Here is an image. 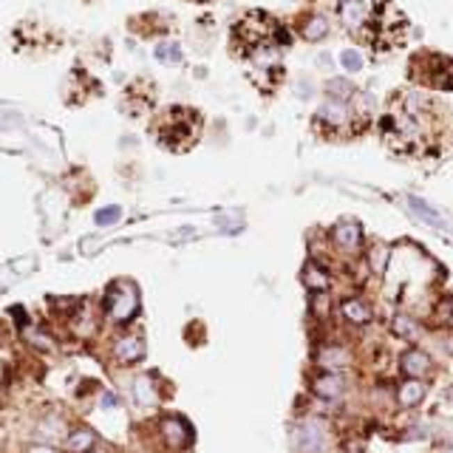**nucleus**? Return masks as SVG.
Listing matches in <instances>:
<instances>
[{
    "mask_svg": "<svg viewBox=\"0 0 453 453\" xmlns=\"http://www.w3.org/2000/svg\"><path fill=\"white\" fill-rule=\"evenodd\" d=\"M383 142L408 159L447 153L450 148V111L425 91H394L380 119Z\"/></svg>",
    "mask_w": 453,
    "mask_h": 453,
    "instance_id": "nucleus-1",
    "label": "nucleus"
},
{
    "mask_svg": "<svg viewBox=\"0 0 453 453\" xmlns=\"http://www.w3.org/2000/svg\"><path fill=\"white\" fill-rule=\"evenodd\" d=\"M337 15L346 31L357 37L360 43L372 46L374 54L394 51L408 37V23L402 12L394 6V0H372V3H365V0H343Z\"/></svg>",
    "mask_w": 453,
    "mask_h": 453,
    "instance_id": "nucleus-2",
    "label": "nucleus"
},
{
    "mask_svg": "<svg viewBox=\"0 0 453 453\" xmlns=\"http://www.w3.org/2000/svg\"><path fill=\"white\" fill-rule=\"evenodd\" d=\"M368 119H372V108L363 94L354 91L349 97H328L315 113V131L323 139L349 142L368 128Z\"/></svg>",
    "mask_w": 453,
    "mask_h": 453,
    "instance_id": "nucleus-3",
    "label": "nucleus"
},
{
    "mask_svg": "<svg viewBox=\"0 0 453 453\" xmlns=\"http://www.w3.org/2000/svg\"><path fill=\"white\" fill-rule=\"evenodd\" d=\"M198 131H201V119H198V113H193L187 108H170L156 125L159 142L168 148H176V150L190 148L198 139Z\"/></svg>",
    "mask_w": 453,
    "mask_h": 453,
    "instance_id": "nucleus-4",
    "label": "nucleus"
},
{
    "mask_svg": "<svg viewBox=\"0 0 453 453\" xmlns=\"http://www.w3.org/2000/svg\"><path fill=\"white\" fill-rule=\"evenodd\" d=\"M411 77L431 88H453V63L436 51H422L411 57Z\"/></svg>",
    "mask_w": 453,
    "mask_h": 453,
    "instance_id": "nucleus-5",
    "label": "nucleus"
},
{
    "mask_svg": "<svg viewBox=\"0 0 453 453\" xmlns=\"http://www.w3.org/2000/svg\"><path fill=\"white\" fill-rule=\"evenodd\" d=\"M102 306H105V315L113 323H128L131 317H136V312H139V289H136V283H131V280L111 283V289H108Z\"/></svg>",
    "mask_w": 453,
    "mask_h": 453,
    "instance_id": "nucleus-6",
    "label": "nucleus"
},
{
    "mask_svg": "<svg viewBox=\"0 0 453 453\" xmlns=\"http://www.w3.org/2000/svg\"><path fill=\"white\" fill-rule=\"evenodd\" d=\"M295 447L301 453H320L328 447V428L323 420H303L295 431Z\"/></svg>",
    "mask_w": 453,
    "mask_h": 453,
    "instance_id": "nucleus-7",
    "label": "nucleus"
},
{
    "mask_svg": "<svg viewBox=\"0 0 453 453\" xmlns=\"http://www.w3.org/2000/svg\"><path fill=\"white\" fill-rule=\"evenodd\" d=\"M159 434H161V442L168 445V447H173V450H182V447H187L190 445V425L182 420V417H164L161 422H159Z\"/></svg>",
    "mask_w": 453,
    "mask_h": 453,
    "instance_id": "nucleus-8",
    "label": "nucleus"
},
{
    "mask_svg": "<svg viewBox=\"0 0 453 453\" xmlns=\"http://www.w3.org/2000/svg\"><path fill=\"white\" fill-rule=\"evenodd\" d=\"M145 357V340L139 335H125L113 343V360L119 365H131Z\"/></svg>",
    "mask_w": 453,
    "mask_h": 453,
    "instance_id": "nucleus-9",
    "label": "nucleus"
},
{
    "mask_svg": "<svg viewBox=\"0 0 453 453\" xmlns=\"http://www.w3.org/2000/svg\"><path fill=\"white\" fill-rule=\"evenodd\" d=\"M312 391H315L320 399H340L343 391H346V380H343L337 372H326V374L315 377Z\"/></svg>",
    "mask_w": 453,
    "mask_h": 453,
    "instance_id": "nucleus-10",
    "label": "nucleus"
},
{
    "mask_svg": "<svg viewBox=\"0 0 453 453\" xmlns=\"http://www.w3.org/2000/svg\"><path fill=\"white\" fill-rule=\"evenodd\" d=\"M317 365H323L326 372H340V368L351 365V354L340 346H323L317 351Z\"/></svg>",
    "mask_w": 453,
    "mask_h": 453,
    "instance_id": "nucleus-11",
    "label": "nucleus"
},
{
    "mask_svg": "<svg viewBox=\"0 0 453 453\" xmlns=\"http://www.w3.org/2000/svg\"><path fill=\"white\" fill-rule=\"evenodd\" d=\"M360 241H363V232H360V227L354 221H340L335 227V244L340 246L343 253H357Z\"/></svg>",
    "mask_w": 453,
    "mask_h": 453,
    "instance_id": "nucleus-12",
    "label": "nucleus"
},
{
    "mask_svg": "<svg viewBox=\"0 0 453 453\" xmlns=\"http://www.w3.org/2000/svg\"><path fill=\"white\" fill-rule=\"evenodd\" d=\"M65 445L71 453H91L100 442H97V434L91 428H74V431H68Z\"/></svg>",
    "mask_w": 453,
    "mask_h": 453,
    "instance_id": "nucleus-13",
    "label": "nucleus"
},
{
    "mask_svg": "<svg viewBox=\"0 0 453 453\" xmlns=\"http://www.w3.org/2000/svg\"><path fill=\"white\" fill-rule=\"evenodd\" d=\"M399 368H402V374H408L411 380H417V377H425V374H428L431 360H428V354H422V351H408V354H402Z\"/></svg>",
    "mask_w": 453,
    "mask_h": 453,
    "instance_id": "nucleus-14",
    "label": "nucleus"
},
{
    "mask_svg": "<svg viewBox=\"0 0 453 453\" xmlns=\"http://www.w3.org/2000/svg\"><path fill=\"white\" fill-rule=\"evenodd\" d=\"M422 397H425V383H422V380H405V383H399V388H397V402H399L402 408L420 405Z\"/></svg>",
    "mask_w": 453,
    "mask_h": 453,
    "instance_id": "nucleus-15",
    "label": "nucleus"
},
{
    "mask_svg": "<svg viewBox=\"0 0 453 453\" xmlns=\"http://www.w3.org/2000/svg\"><path fill=\"white\" fill-rule=\"evenodd\" d=\"M408 207L414 210V216H420L425 224H431V227H436V230H445V227H447V221L431 207V204L422 201V198H417V196H408Z\"/></svg>",
    "mask_w": 453,
    "mask_h": 453,
    "instance_id": "nucleus-16",
    "label": "nucleus"
},
{
    "mask_svg": "<svg viewBox=\"0 0 453 453\" xmlns=\"http://www.w3.org/2000/svg\"><path fill=\"white\" fill-rule=\"evenodd\" d=\"M340 312H343V317H346L349 323H354V326H365L368 320H372V309H368L360 298H349V301H343Z\"/></svg>",
    "mask_w": 453,
    "mask_h": 453,
    "instance_id": "nucleus-17",
    "label": "nucleus"
},
{
    "mask_svg": "<svg viewBox=\"0 0 453 453\" xmlns=\"http://www.w3.org/2000/svg\"><path fill=\"white\" fill-rule=\"evenodd\" d=\"M134 394H136L139 405H156L159 402V388H156V380L150 374H145L134 383Z\"/></svg>",
    "mask_w": 453,
    "mask_h": 453,
    "instance_id": "nucleus-18",
    "label": "nucleus"
},
{
    "mask_svg": "<svg viewBox=\"0 0 453 453\" xmlns=\"http://www.w3.org/2000/svg\"><path fill=\"white\" fill-rule=\"evenodd\" d=\"M394 335L402 337V340H417L422 335V328L417 320H411L408 315H397L394 317Z\"/></svg>",
    "mask_w": 453,
    "mask_h": 453,
    "instance_id": "nucleus-19",
    "label": "nucleus"
},
{
    "mask_svg": "<svg viewBox=\"0 0 453 453\" xmlns=\"http://www.w3.org/2000/svg\"><path fill=\"white\" fill-rule=\"evenodd\" d=\"M303 283L309 286L312 292H326V289H328V283H332V280H328V275H326L317 264H309V267L303 269Z\"/></svg>",
    "mask_w": 453,
    "mask_h": 453,
    "instance_id": "nucleus-20",
    "label": "nucleus"
},
{
    "mask_svg": "<svg viewBox=\"0 0 453 453\" xmlns=\"http://www.w3.org/2000/svg\"><path fill=\"white\" fill-rule=\"evenodd\" d=\"M326 34H328V20H326L323 15H312V17L303 23V37L312 40V43H315V40H323Z\"/></svg>",
    "mask_w": 453,
    "mask_h": 453,
    "instance_id": "nucleus-21",
    "label": "nucleus"
},
{
    "mask_svg": "<svg viewBox=\"0 0 453 453\" xmlns=\"http://www.w3.org/2000/svg\"><path fill=\"white\" fill-rule=\"evenodd\" d=\"M388 255H391V250H388L386 244H374L372 250H368V264H372V269H374L377 275L386 272V267H388Z\"/></svg>",
    "mask_w": 453,
    "mask_h": 453,
    "instance_id": "nucleus-22",
    "label": "nucleus"
},
{
    "mask_svg": "<svg viewBox=\"0 0 453 453\" xmlns=\"http://www.w3.org/2000/svg\"><path fill=\"white\" fill-rule=\"evenodd\" d=\"M26 343H31L40 351H54V340L40 332V328H26Z\"/></svg>",
    "mask_w": 453,
    "mask_h": 453,
    "instance_id": "nucleus-23",
    "label": "nucleus"
},
{
    "mask_svg": "<svg viewBox=\"0 0 453 453\" xmlns=\"http://www.w3.org/2000/svg\"><path fill=\"white\" fill-rule=\"evenodd\" d=\"M156 60H161V63H179L182 60V51H179L176 43H161L156 49Z\"/></svg>",
    "mask_w": 453,
    "mask_h": 453,
    "instance_id": "nucleus-24",
    "label": "nucleus"
},
{
    "mask_svg": "<svg viewBox=\"0 0 453 453\" xmlns=\"http://www.w3.org/2000/svg\"><path fill=\"white\" fill-rule=\"evenodd\" d=\"M119 218H122V210H119V207H105V210H100V213H97V224H100V227L116 224Z\"/></svg>",
    "mask_w": 453,
    "mask_h": 453,
    "instance_id": "nucleus-25",
    "label": "nucleus"
},
{
    "mask_svg": "<svg viewBox=\"0 0 453 453\" xmlns=\"http://www.w3.org/2000/svg\"><path fill=\"white\" fill-rule=\"evenodd\" d=\"M343 65H346V71H360L363 68V57L357 54V51H343Z\"/></svg>",
    "mask_w": 453,
    "mask_h": 453,
    "instance_id": "nucleus-26",
    "label": "nucleus"
},
{
    "mask_svg": "<svg viewBox=\"0 0 453 453\" xmlns=\"http://www.w3.org/2000/svg\"><path fill=\"white\" fill-rule=\"evenodd\" d=\"M312 306H315V315H317V317H323V315L328 312V309H326V292H315Z\"/></svg>",
    "mask_w": 453,
    "mask_h": 453,
    "instance_id": "nucleus-27",
    "label": "nucleus"
},
{
    "mask_svg": "<svg viewBox=\"0 0 453 453\" xmlns=\"http://www.w3.org/2000/svg\"><path fill=\"white\" fill-rule=\"evenodd\" d=\"M26 453H57V447H51V445H31Z\"/></svg>",
    "mask_w": 453,
    "mask_h": 453,
    "instance_id": "nucleus-28",
    "label": "nucleus"
},
{
    "mask_svg": "<svg viewBox=\"0 0 453 453\" xmlns=\"http://www.w3.org/2000/svg\"><path fill=\"white\" fill-rule=\"evenodd\" d=\"M111 405H116V397L113 394H105L102 397V408H111Z\"/></svg>",
    "mask_w": 453,
    "mask_h": 453,
    "instance_id": "nucleus-29",
    "label": "nucleus"
},
{
    "mask_svg": "<svg viewBox=\"0 0 453 453\" xmlns=\"http://www.w3.org/2000/svg\"><path fill=\"white\" fill-rule=\"evenodd\" d=\"M442 309H445V315H447V320L453 323V301H447V303H445Z\"/></svg>",
    "mask_w": 453,
    "mask_h": 453,
    "instance_id": "nucleus-30",
    "label": "nucleus"
}]
</instances>
